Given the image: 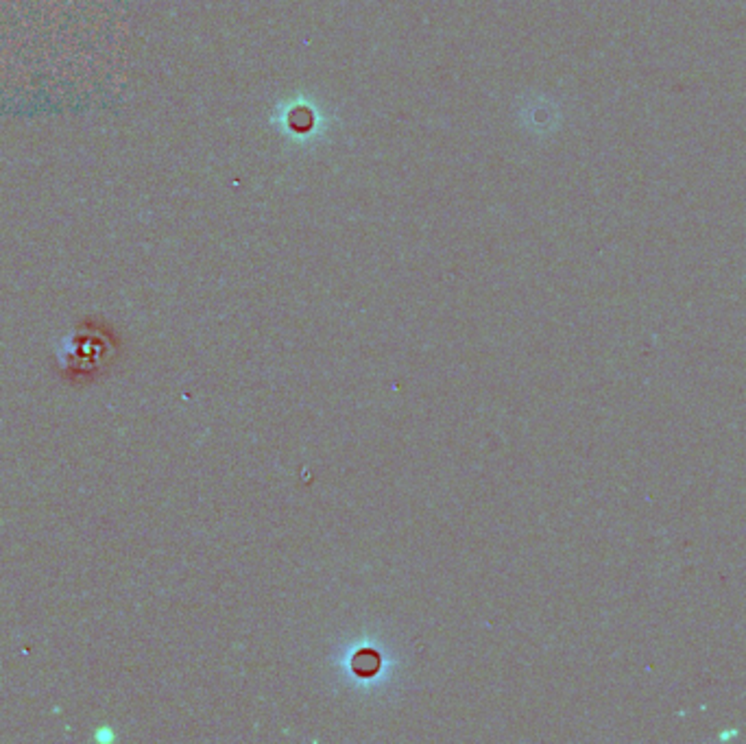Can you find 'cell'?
Masks as SVG:
<instances>
[{"instance_id":"1","label":"cell","mask_w":746,"mask_h":744,"mask_svg":"<svg viewBox=\"0 0 746 744\" xmlns=\"http://www.w3.org/2000/svg\"><path fill=\"white\" fill-rule=\"evenodd\" d=\"M351 668L360 677H373L380 670V655L373 651H358L351 659Z\"/></svg>"}]
</instances>
